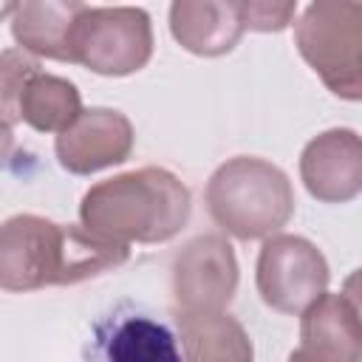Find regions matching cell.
<instances>
[{"label":"cell","mask_w":362,"mask_h":362,"mask_svg":"<svg viewBox=\"0 0 362 362\" xmlns=\"http://www.w3.org/2000/svg\"><path fill=\"white\" fill-rule=\"evenodd\" d=\"M0 102L6 130L20 119L37 133L59 136L82 113V96L71 79L40 71L34 57L14 48L3 51Z\"/></svg>","instance_id":"8992f818"},{"label":"cell","mask_w":362,"mask_h":362,"mask_svg":"<svg viewBox=\"0 0 362 362\" xmlns=\"http://www.w3.org/2000/svg\"><path fill=\"white\" fill-rule=\"evenodd\" d=\"M300 181L322 204H345L362 195V136L351 127L314 136L300 153Z\"/></svg>","instance_id":"30bf717a"},{"label":"cell","mask_w":362,"mask_h":362,"mask_svg":"<svg viewBox=\"0 0 362 362\" xmlns=\"http://www.w3.org/2000/svg\"><path fill=\"white\" fill-rule=\"evenodd\" d=\"M331 269L325 255L300 235H272L263 240L255 283L260 300L280 314H303L325 294Z\"/></svg>","instance_id":"52a82bcc"},{"label":"cell","mask_w":362,"mask_h":362,"mask_svg":"<svg viewBox=\"0 0 362 362\" xmlns=\"http://www.w3.org/2000/svg\"><path fill=\"white\" fill-rule=\"evenodd\" d=\"M133 124L122 110L85 107L79 119L57 136L54 153L62 170L74 175H90L127 161L133 153Z\"/></svg>","instance_id":"9c48e42d"},{"label":"cell","mask_w":362,"mask_h":362,"mask_svg":"<svg viewBox=\"0 0 362 362\" xmlns=\"http://www.w3.org/2000/svg\"><path fill=\"white\" fill-rule=\"evenodd\" d=\"M71 62L99 76H130L153 57V23L139 6H82L74 20Z\"/></svg>","instance_id":"5b68a950"},{"label":"cell","mask_w":362,"mask_h":362,"mask_svg":"<svg viewBox=\"0 0 362 362\" xmlns=\"http://www.w3.org/2000/svg\"><path fill=\"white\" fill-rule=\"evenodd\" d=\"M238 280L235 249L218 232L192 238L173 260V297L178 311H226Z\"/></svg>","instance_id":"ba28073f"},{"label":"cell","mask_w":362,"mask_h":362,"mask_svg":"<svg viewBox=\"0 0 362 362\" xmlns=\"http://www.w3.org/2000/svg\"><path fill=\"white\" fill-rule=\"evenodd\" d=\"M107 362H181V354L161 322L130 317L110 334Z\"/></svg>","instance_id":"9a60e30c"},{"label":"cell","mask_w":362,"mask_h":362,"mask_svg":"<svg viewBox=\"0 0 362 362\" xmlns=\"http://www.w3.org/2000/svg\"><path fill=\"white\" fill-rule=\"evenodd\" d=\"M85 3L76 0H25L11 6V37L20 51L71 62L68 37Z\"/></svg>","instance_id":"4fadbf2b"},{"label":"cell","mask_w":362,"mask_h":362,"mask_svg":"<svg viewBox=\"0 0 362 362\" xmlns=\"http://www.w3.org/2000/svg\"><path fill=\"white\" fill-rule=\"evenodd\" d=\"M187 362H255V345L229 311H175Z\"/></svg>","instance_id":"5bb4252c"},{"label":"cell","mask_w":362,"mask_h":362,"mask_svg":"<svg viewBox=\"0 0 362 362\" xmlns=\"http://www.w3.org/2000/svg\"><path fill=\"white\" fill-rule=\"evenodd\" d=\"M209 218L238 240H266L294 215V189L288 175L257 156L226 158L206 181Z\"/></svg>","instance_id":"3957f363"},{"label":"cell","mask_w":362,"mask_h":362,"mask_svg":"<svg viewBox=\"0 0 362 362\" xmlns=\"http://www.w3.org/2000/svg\"><path fill=\"white\" fill-rule=\"evenodd\" d=\"M240 17H243V25L249 31H263V34H272V31H283L286 25L294 23L297 17V3H269V0H243L240 3Z\"/></svg>","instance_id":"2e32d148"},{"label":"cell","mask_w":362,"mask_h":362,"mask_svg":"<svg viewBox=\"0 0 362 362\" xmlns=\"http://www.w3.org/2000/svg\"><path fill=\"white\" fill-rule=\"evenodd\" d=\"M294 45L334 96L362 102V3H308L294 23Z\"/></svg>","instance_id":"277c9868"},{"label":"cell","mask_w":362,"mask_h":362,"mask_svg":"<svg viewBox=\"0 0 362 362\" xmlns=\"http://www.w3.org/2000/svg\"><path fill=\"white\" fill-rule=\"evenodd\" d=\"M342 294L348 297V303L354 305V311H356V317H359V322H362V266L345 277Z\"/></svg>","instance_id":"e0dca14e"},{"label":"cell","mask_w":362,"mask_h":362,"mask_svg":"<svg viewBox=\"0 0 362 362\" xmlns=\"http://www.w3.org/2000/svg\"><path fill=\"white\" fill-rule=\"evenodd\" d=\"M243 31L246 25L240 17V3L178 0L170 6V34L184 51L195 57L229 54Z\"/></svg>","instance_id":"7c38bea8"},{"label":"cell","mask_w":362,"mask_h":362,"mask_svg":"<svg viewBox=\"0 0 362 362\" xmlns=\"http://www.w3.org/2000/svg\"><path fill=\"white\" fill-rule=\"evenodd\" d=\"M288 362H362V322L345 294L325 291L303 311Z\"/></svg>","instance_id":"8fae6325"},{"label":"cell","mask_w":362,"mask_h":362,"mask_svg":"<svg viewBox=\"0 0 362 362\" xmlns=\"http://www.w3.org/2000/svg\"><path fill=\"white\" fill-rule=\"evenodd\" d=\"M189 187L164 167H139L93 184L79 201V221L110 243H164L189 221Z\"/></svg>","instance_id":"7a4b0ae2"},{"label":"cell","mask_w":362,"mask_h":362,"mask_svg":"<svg viewBox=\"0 0 362 362\" xmlns=\"http://www.w3.org/2000/svg\"><path fill=\"white\" fill-rule=\"evenodd\" d=\"M130 246L110 243L85 226L57 223L20 212L0 226V288L37 291L45 286H74L127 263Z\"/></svg>","instance_id":"6da1fadb"}]
</instances>
